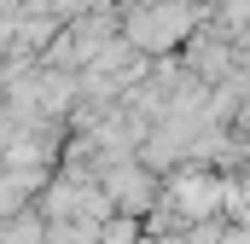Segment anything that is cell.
<instances>
[{
  "label": "cell",
  "mask_w": 250,
  "mask_h": 244,
  "mask_svg": "<svg viewBox=\"0 0 250 244\" xmlns=\"http://www.w3.org/2000/svg\"><path fill=\"white\" fill-rule=\"evenodd\" d=\"M204 18L198 0H128L117 12V35H123L134 53H175L187 41V29Z\"/></svg>",
  "instance_id": "obj_1"
}]
</instances>
